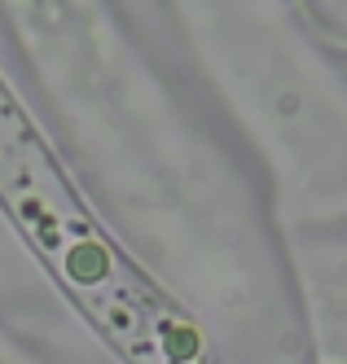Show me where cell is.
I'll use <instances>...</instances> for the list:
<instances>
[{
    "label": "cell",
    "mask_w": 347,
    "mask_h": 364,
    "mask_svg": "<svg viewBox=\"0 0 347 364\" xmlns=\"http://www.w3.org/2000/svg\"><path fill=\"white\" fill-rule=\"evenodd\" d=\"M0 198L26 228V237L44 250L53 272L71 285V294L132 364H185L198 355V333L176 311H167V303H158L150 285L132 277L115 246L97 232L5 88H0Z\"/></svg>",
    "instance_id": "cell-1"
}]
</instances>
